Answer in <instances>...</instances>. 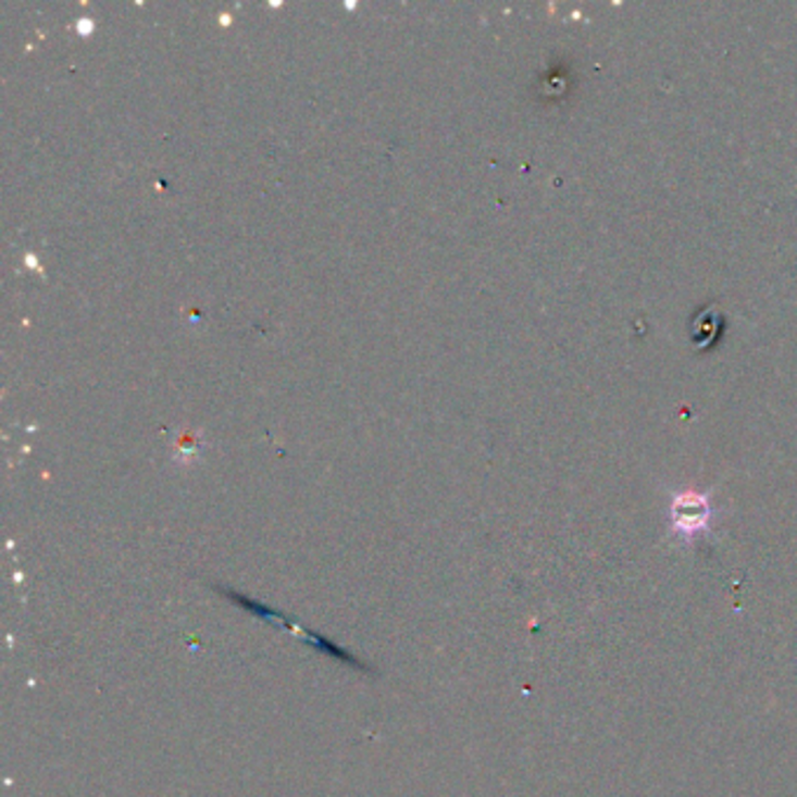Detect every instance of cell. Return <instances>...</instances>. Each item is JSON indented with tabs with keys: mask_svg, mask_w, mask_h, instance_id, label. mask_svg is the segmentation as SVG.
<instances>
[{
	"mask_svg": "<svg viewBox=\"0 0 797 797\" xmlns=\"http://www.w3.org/2000/svg\"><path fill=\"white\" fill-rule=\"evenodd\" d=\"M671 531L681 538V540H693L701 534H707L711 518H713V508L707 494L699 491H681L674 496L671 501Z\"/></svg>",
	"mask_w": 797,
	"mask_h": 797,
	"instance_id": "cell-1",
	"label": "cell"
}]
</instances>
